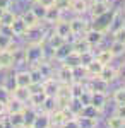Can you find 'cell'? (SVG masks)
<instances>
[{
  "label": "cell",
  "instance_id": "cell-21",
  "mask_svg": "<svg viewBox=\"0 0 125 128\" xmlns=\"http://www.w3.org/2000/svg\"><path fill=\"white\" fill-rule=\"evenodd\" d=\"M64 65H67V67H70V68H77V67H81V53H77V51H70L67 55V58L62 62Z\"/></svg>",
  "mask_w": 125,
  "mask_h": 128
},
{
  "label": "cell",
  "instance_id": "cell-13",
  "mask_svg": "<svg viewBox=\"0 0 125 128\" xmlns=\"http://www.w3.org/2000/svg\"><path fill=\"white\" fill-rule=\"evenodd\" d=\"M48 98V96H46V92H45V90H41V92H31V96H29V104H31V106H29V108H34V109H39L41 108V104H43V102H45V99Z\"/></svg>",
  "mask_w": 125,
  "mask_h": 128
},
{
  "label": "cell",
  "instance_id": "cell-34",
  "mask_svg": "<svg viewBox=\"0 0 125 128\" xmlns=\"http://www.w3.org/2000/svg\"><path fill=\"white\" fill-rule=\"evenodd\" d=\"M14 43V38L5 34V32H0V50H9Z\"/></svg>",
  "mask_w": 125,
  "mask_h": 128
},
{
  "label": "cell",
  "instance_id": "cell-30",
  "mask_svg": "<svg viewBox=\"0 0 125 128\" xmlns=\"http://www.w3.org/2000/svg\"><path fill=\"white\" fill-rule=\"evenodd\" d=\"M110 53L113 55V58H116V56H122L125 53V43H118V41H113L111 44H110Z\"/></svg>",
  "mask_w": 125,
  "mask_h": 128
},
{
  "label": "cell",
  "instance_id": "cell-25",
  "mask_svg": "<svg viewBox=\"0 0 125 128\" xmlns=\"http://www.w3.org/2000/svg\"><path fill=\"white\" fill-rule=\"evenodd\" d=\"M46 43H48V48L50 50H57V48H60L62 44H65L67 40H64L62 36H58V34H55V32H51L48 38H46Z\"/></svg>",
  "mask_w": 125,
  "mask_h": 128
},
{
  "label": "cell",
  "instance_id": "cell-51",
  "mask_svg": "<svg viewBox=\"0 0 125 128\" xmlns=\"http://www.w3.org/2000/svg\"><path fill=\"white\" fill-rule=\"evenodd\" d=\"M9 2H10V4H14V2H17V0H9Z\"/></svg>",
  "mask_w": 125,
  "mask_h": 128
},
{
  "label": "cell",
  "instance_id": "cell-11",
  "mask_svg": "<svg viewBox=\"0 0 125 128\" xmlns=\"http://www.w3.org/2000/svg\"><path fill=\"white\" fill-rule=\"evenodd\" d=\"M60 19H62V12H60L57 7H48V9L45 10V17H43V20H45L46 24L53 26V24L58 22Z\"/></svg>",
  "mask_w": 125,
  "mask_h": 128
},
{
  "label": "cell",
  "instance_id": "cell-3",
  "mask_svg": "<svg viewBox=\"0 0 125 128\" xmlns=\"http://www.w3.org/2000/svg\"><path fill=\"white\" fill-rule=\"evenodd\" d=\"M69 28H70V34H72V36H82L91 26H89V22H87L86 19H82V17H74V19L69 20Z\"/></svg>",
  "mask_w": 125,
  "mask_h": 128
},
{
  "label": "cell",
  "instance_id": "cell-48",
  "mask_svg": "<svg viewBox=\"0 0 125 128\" xmlns=\"http://www.w3.org/2000/svg\"><path fill=\"white\" fill-rule=\"evenodd\" d=\"M22 128H33V126H31V125H24Z\"/></svg>",
  "mask_w": 125,
  "mask_h": 128
},
{
  "label": "cell",
  "instance_id": "cell-17",
  "mask_svg": "<svg viewBox=\"0 0 125 128\" xmlns=\"http://www.w3.org/2000/svg\"><path fill=\"white\" fill-rule=\"evenodd\" d=\"M70 10L76 14H86L89 10V0H70Z\"/></svg>",
  "mask_w": 125,
  "mask_h": 128
},
{
  "label": "cell",
  "instance_id": "cell-5",
  "mask_svg": "<svg viewBox=\"0 0 125 128\" xmlns=\"http://www.w3.org/2000/svg\"><path fill=\"white\" fill-rule=\"evenodd\" d=\"M82 36L86 38V41L91 44V46H98V44H101V43H103V40H105V32L94 29V28H89V29H87Z\"/></svg>",
  "mask_w": 125,
  "mask_h": 128
},
{
  "label": "cell",
  "instance_id": "cell-47",
  "mask_svg": "<svg viewBox=\"0 0 125 128\" xmlns=\"http://www.w3.org/2000/svg\"><path fill=\"white\" fill-rule=\"evenodd\" d=\"M0 128H5V120L0 116Z\"/></svg>",
  "mask_w": 125,
  "mask_h": 128
},
{
  "label": "cell",
  "instance_id": "cell-52",
  "mask_svg": "<svg viewBox=\"0 0 125 128\" xmlns=\"http://www.w3.org/2000/svg\"><path fill=\"white\" fill-rule=\"evenodd\" d=\"M31 2H36V0H31Z\"/></svg>",
  "mask_w": 125,
  "mask_h": 128
},
{
  "label": "cell",
  "instance_id": "cell-24",
  "mask_svg": "<svg viewBox=\"0 0 125 128\" xmlns=\"http://www.w3.org/2000/svg\"><path fill=\"white\" fill-rule=\"evenodd\" d=\"M98 77H101L105 82L110 84V82H113V80L116 79V68H113L111 65H105L103 70H101V74H99Z\"/></svg>",
  "mask_w": 125,
  "mask_h": 128
},
{
  "label": "cell",
  "instance_id": "cell-26",
  "mask_svg": "<svg viewBox=\"0 0 125 128\" xmlns=\"http://www.w3.org/2000/svg\"><path fill=\"white\" fill-rule=\"evenodd\" d=\"M103 67H105V65H101L99 62L94 60L93 63H89L87 67H84V72H86V75H89V77H98V75L101 74Z\"/></svg>",
  "mask_w": 125,
  "mask_h": 128
},
{
  "label": "cell",
  "instance_id": "cell-16",
  "mask_svg": "<svg viewBox=\"0 0 125 128\" xmlns=\"http://www.w3.org/2000/svg\"><path fill=\"white\" fill-rule=\"evenodd\" d=\"M70 46H72V50H74V51H77V53H84V51H89V50L93 48V46H91V44L86 41V38H84V36H77Z\"/></svg>",
  "mask_w": 125,
  "mask_h": 128
},
{
  "label": "cell",
  "instance_id": "cell-53",
  "mask_svg": "<svg viewBox=\"0 0 125 128\" xmlns=\"http://www.w3.org/2000/svg\"><path fill=\"white\" fill-rule=\"evenodd\" d=\"M51 128H53V126H51Z\"/></svg>",
  "mask_w": 125,
  "mask_h": 128
},
{
  "label": "cell",
  "instance_id": "cell-29",
  "mask_svg": "<svg viewBox=\"0 0 125 128\" xmlns=\"http://www.w3.org/2000/svg\"><path fill=\"white\" fill-rule=\"evenodd\" d=\"M24 108H26V104L24 102H21V101H17V99H10L9 102H7V111L10 113H21V111H24Z\"/></svg>",
  "mask_w": 125,
  "mask_h": 128
},
{
  "label": "cell",
  "instance_id": "cell-27",
  "mask_svg": "<svg viewBox=\"0 0 125 128\" xmlns=\"http://www.w3.org/2000/svg\"><path fill=\"white\" fill-rule=\"evenodd\" d=\"M96 62H99L101 65H110L111 62H113V55L110 53V50H101V51H98L96 53Z\"/></svg>",
  "mask_w": 125,
  "mask_h": 128
},
{
  "label": "cell",
  "instance_id": "cell-28",
  "mask_svg": "<svg viewBox=\"0 0 125 128\" xmlns=\"http://www.w3.org/2000/svg\"><path fill=\"white\" fill-rule=\"evenodd\" d=\"M39 109H41L43 113L51 114V113L57 109V101H55V98H53V96H48V98L45 99V102L41 104V108H39Z\"/></svg>",
  "mask_w": 125,
  "mask_h": 128
},
{
  "label": "cell",
  "instance_id": "cell-37",
  "mask_svg": "<svg viewBox=\"0 0 125 128\" xmlns=\"http://www.w3.org/2000/svg\"><path fill=\"white\" fill-rule=\"evenodd\" d=\"M113 101L116 104H125V87H118L113 92Z\"/></svg>",
  "mask_w": 125,
  "mask_h": 128
},
{
  "label": "cell",
  "instance_id": "cell-23",
  "mask_svg": "<svg viewBox=\"0 0 125 128\" xmlns=\"http://www.w3.org/2000/svg\"><path fill=\"white\" fill-rule=\"evenodd\" d=\"M72 51V46L69 44V43H65V44H62L60 48L53 50V58L57 60V62H64V60L67 58V55Z\"/></svg>",
  "mask_w": 125,
  "mask_h": 128
},
{
  "label": "cell",
  "instance_id": "cell-35",
  "mask_svg": "<svg viewBox=\"0 0 125 128\" xmlns=\"http://www.w3.org/2000/svg\"><path fill=\"white\" fill-rule=\"evenodd\" d=\"M77 120H79L81 128H96L98 126V118H77Z\"/></svg>",
  "mask_w": 125,
  "mask_h": 128
},
{
  "label": "cell",
  "instance_id": "cell-20",
  "mask_svg": "<svg viewBox=\"0 0 125 128\" xmlns=\"http://www.w3.org/2000/svg\"><path fill=\"white\" fill-rule=\"evenodd\" d=\"M21 19L24 20V24L28 26V29H33V28H36V26H39V19L33 14V10L29 9V10H26L22 16H21Z\"/></svg>",
  "mask_w": 125,
  "mask_h": 128
},
{
  "label": "cell",
  "instance_id": "cell-18",
  "mask_svg": "<svg viewBox=\"0 0 125 128\" xmlns=\"http://www.w3.org/2000/svg\"><path fill=\"white\" fill-rule=\"evenodd\" d=\"M26 109V108H24ZM9 123L12 128H22L26 125V120H24V111L21 113H10L9 114Z\"/></svg>",
  "mask_w": 125,
  "mask_h": 128
},
{
  "label": "cell",
  "instance_id": "cell-14",
  "mask_svg": "<svg viewBox=\"0 0 125 128\" xmlns=\"http://www.w3.org/2000/svg\"><path fill=\"white\" fill-rule=\"evenodd\" d=\"M105 104H106V94L105 92H93L91 94V106H94L99 113L105 109Z\"/></svg>",
  "mask_w": 125,
  "mask_h": 128
},
{
  "label": "cell",
  "instance_id": "cell-49",
  "mask_svg": "<svg viewBox=\"0 0 125 128\" xmlns=\"http://www.w3.org/2000/svg\"><path fill=\"white\" fill-rule=\"evenodd\" d=\"M4 12H5V10H4V9H0V17H2V14H4Z\"/></svg>",
  "mask_w": 125,
  "mask_h": 128
},
{
  "label": "cell",
  "instance_id": "cell-46",
  "mask_svg": "<svg viewBox=\"0 0 125 128\" xmlns=\"http://www.w3.org/2000/svg\"><path fill=\"white\" fill-rule=\"evenodd\" d=\"M5 111H7V104L0 102V116H4V114H5Z\"/></svg>",
  "mask_w": 125,
  "mask_h": 128
},
{
  "label": "cell",
  "instance_id": "cell-32",
  "mask_svg": "<svg viewBox=\"0 0 125 128\" xmlns=\"http://www.w3.org/2000/svg\"><path fill=\"white\" fill-rule=\"evenodd\" d=\"M16 17H17V16H16L10 9H7L4 14H2V17H0V26H10Z\"/></svg>",
  "mask_w": 125,
  "mask_h": 128
},
{
  "label": "cell",
  "instance_id": "cell-31",
  "mask_svg": "<svg viewBox=\"0 0 125 128\" xmlns=\"http://www.w3.org/2000/svg\"><path fill=\"white\" fill-rule=\"evenodd\" d=\"M96 60V53L93 51V50H89V51H84V53H81V67L84 68L87 67L89 63H93Z\"/></svg>",
  "mask_w": 125,
  "mask_h": 128
},
{
  "label": "cell",
  "instance_id": "cell-40",
  "mask_svg": "<svg viewBox=\"0 0 125 128\" xmlns=\"http://www.w3.org/2000/svg\"><path fill=\"white\" fill-rule=\"evenodd\" d=\"M60 12H65V10H70V0H55V5Z\"/></svg>",
  "mask_w": 125,
  "mask_h": 128
},
{
  "label": "cell",
  "instance_id": "cell-39",
  "mask_svg": "<svg viewBox=\"0 0 125 128\" xmlns=\"http://www.w3.org/2000/svg\"><path fill=\"white\" fill-rule=\"evenodd\" d=\"M111 34H113V41H118V43H125V26H122L120 29L113 31Z\"/></svg>",
  "mask_w": 125,
  "mask_h": 128
},
{
  "label": "cell",
  "instance_id": "cell-19",
  "mask_svg": "<svg viewBox=\"0 0 125 128\" xmlns=\"http://www.w3.org/2000/svg\"><path fill=\"white\" fill-rule=\"evenodd\" d=\"M122 26H125V19L122 17V10L120 9H115V14H113V19H111V22H110V28H108V31H116L120 29Z\"/></svg>",
  "mask_w": 125,
  "mask_h": 128
},
{
  "label": "cell",
  "instance_id": "cell-22",
  "mask_svg": "<svg viewBox=\"0 0 125 128\" xmlns=\"http://www.w3.org/2000/svg\"><path fill=\"white\" fill-rule=\"evenodd\" d=\"M29 96H31V92H29L28 87H16L12 90V98L21 101V102H24V104H28Z\"/></svg>",
  "mask_w": 125,
  "mask_h": 128
},
{
  "label": "cell",
  "instance_id": "cell-8",
  "mask_svg": "<svg viewBox=\"0 0 125 128\" xmlns=\"http://www.w3.org/2000/svg\"><path fill=\"white\" fill-rule=\"evenodd\" d=\"M108 82H105V80L101 79V77H91V84H87L86 87L91 90V92H105L108 90Z\"/></svg>",
  "mask_w": 125,
  "mask_h": 128
},
{
  "label": "cell",
  "instance_id": "cell-15",
  "mask_svg": "<svg viewBox=\"0 0 125 128\" xmlns=\"http://www.w3.org/2000/svg\"><path fill=\"white\" fill-rule=\"evenodd\" d=\"M14 67V55L10 50H0V68Z\"/></svg>",
  "mask_w": 125,
  "mask_h": 128
},
{
  "label": "cell",
  "instance_id": "cell-44",
  "mask_svg": "<svg viewBox=\"0 0 125 128\" xmlns=\"http://www.w3.org/2000/svg\"><path fill=\"white\" fill-rule=\"evenodd\" d=\"M36 4L41 5L43 9H48V7H53L55 5V0H36Z\"/></svg>",
  "mask_w": 125,
  "mask_h": 128
},
{
  "label": "cell",
  "instance_id": "cell-42",
  "mask_svg": "<svg viewBox=\"0 0 125 128\" xmlns=\"http://www.w3.org/2000/svg\"><path fill=\"white\" fill-rule=\"evenodd\" d=\"M116 79L125 80V62H122V63L116 67Z\"/></svg>",
  "mask_w": 125,
  "mask_h": 128
},
{
  "label": "cell",
  "instance_id": "cell-1",
  "mask_svg": "<svg viewBox=\"0 0 125 128\" xmlns=\"http://www.w3.org/2000/svg\"><path fill=\"white\" fill-rule=\"evenodd\" d=\"M57 82L58 84H72L74 80H76V72H74V68H70V67H67V65H60L57 68Z\"/></svg>",
  "mask_w": 125,
  "mask_h": 128
},
{
  "label": "cell",
  "instance_id": "cell-4",
  "mask_svg": "<svg viewBox=\"0 0 125 128\" xmlns=\"http://www.w3.org/2000/svg\"><path fill=\"white\" fill-rule=\"evenodd\" d=\"M111 9V4H110V0H105V2H91L89 4V14H91V17L93 19H96L99 16H103L105 12Z\"/></svg>",
  "mask_w": 125,
  "mask_h": 128
},
{
  "label": "cell",
  "instance_id": "cell-36",
  "mask_svg": "<svg viewBox=\"0 0 125 128\" xmlns=\"http://www.w3.org/2000/svg\"><path fill=\"white\" fill-rule=\"evenodd\" d=\"M10 99H12V92H10L9 89L5 87L4 84L0 86V102H4V104H7Z\"/></svg>",
  "mask_w": 125,
  "mask_h": 128
},
{
  "label": "cell",
  "instance_id": "cell-33",
  "mask_svg": "<svg viewBox=\"0 0 125 128\" xmlns=\"http://www.w3.org/2000/svg\"><path fill=\"white\" fill-rule=\"evenodd\" d=\"M106 125H108V128H123L125 121L120 118V116L113 114V116H110V118L106 120Z\"/></svg>",
  "mask_w": 125,
  "mask_h": 128
},
{
  "label": "cell",
  "instance_id": "cell-54",
  "mask_svg": "<svg viewBox=\"0 0 125 128\" xmlns=\"http://www.w3.org/2000/svg\"><path fill=\"white\" fill-rule=\"evenodd\" d=\"M0 70H2V68H0Z\"/></svg>",
  "mask_w": 125,
  "mask_h": 128
},
{
  "label": "cell",
  "instance_id": "cell-43",
  "mask_svg": "<svg viewBox=\"0 0 125 128\" xmlns=\"http://www.w3.org/2000/svg\"><path fill=\"white\" fill-rule=\"evenodd\" d=\"M115 114H116V116H120V118L125 121V104H116Z\"/></svg>",
  "mask_w": 125,
  "mask_h": 128
},
{
  "label": "cell",
  "instance_id": "cell-7",
  "mask_svg": "<svg viewBox=\"0 0 125 128\" xmlns=\"http://www.w3.org/2000/svg\"><path fill=\"white\" fill-rule=\"evenodd\" d=\"M10 31H12V36H26V32H28V26L24 24V20L21 19V16H17L16 19H14V22L9 26Z\"/></svg>",
  "mask_w": 125,
  "mask_h": 128
},
{
  "label": "cell",
  "instance_id": "cell-12",
  "mask_svg": "<svg viewBox=\"0 0 125 128\" xmlns=\"http://www.w3.org/2000/svg\"><path fill=\"white\" fill-rule=\"evenodd\" d=\"M14 80H16V86H17V87H29V86L33 84L31 75H29L28 70H21V72H17V74L14 75Z\"/></svg>",
  "mask_w": 125,
  "mask_h": 128
},
{
  "label": "cell",
  "instance_id": "cell-9",
  "mask_svg": "<svg viewBox=\"0 0 125 128\" xmlns=\"http://www.w3.org/2000/svg\"><path fill=\"white\" fill-rule=\"evenodd\" d=\"M51 28H53V32L58 34V36H62L64 40H69V36H72V34H70V28H69V20L60 19L58 22H55Z\"/></svg>",
  "mask_w": 125,
  "mask_h": 128
},
{
  "label": "cell",
  "instance_id": "cell-41",
  "mask_svg": "<svg viewBox=\"0 0 125 128\" xmlns=\"http://www.w3.org/2000/svg\"><path fill=\"white\" fill-rule=\"evenodd\" d=\"M31 10H33V14H34V16H36V17H38V19L41 20L43 17H45V10H46V9H43L41 5H38V4L34 2V5L31 7Z\"/></svg>",
  "mask_w": 125,
  "mask_h": 128
},
{
  "label": "cell",
  "instance_id": "cell-45",
  "mask_svg": "<svg viewBox=\"0 0 125 128\" xmlns=\"http://www.w3.org/2000/svg\"><path fill=\"white\" fill-rule=\"evenodd\" d=\"M9 7H10V2H9V0H0V9L7 10Z\"/></svg>",
  "mask_w": 125,
  "mask_h": 128
},
{
  "label": "cell",
  "instance_id": "cell-2",
  "mask_svg": "<svg viewBox=\"0 0 125 128\" xmlns=\"http://www.w3.org/2000/svg\"><path fill=\"white\" fill-rule=\"evenodd\" d=\"M113 14H115V9H110L108 12H105L103 16H99V17H96L94 20V24L91 26V28H94V29L101 31V32H108V28H110V22H111V19H113Z\"/></svg>",
  "mask_w": 125,
  "mask_h": 128
},
{
  "label": "cell",
  "instance_id": "cell-6",
  "mask_svg": "<svg viewBox=\"0 0 125 128\" xmlns=\"http://www.w3.org/2000/svg\"><path fill=\"white\" fill-rule=\"evenodd\" d=\"M72 116L67 109H55L51 114H50V120H51V126H60L65 120H69Z\"/></svg>",
  "mask_w": 125,
  "mask_h": 128
},
{
  "label": "cell",
  "instance_id": "cell-10",
  "mask_svg": "<svg viewBox=\"0 0 125 128\" xmlns=\"http://www.w3.org/2000/svg\"><path fill=\"white\" fill-rule=\"evenodd\" d=\"M31 126H33V128H51L50 114H48V113H43V111L38 113V114H36V118L33 120Z\"/></svg>",
  "mask_w": 125,
  "mask_h": 128
},
{
  "label": "cell",
  "instance_id": "cell-50",
  "mask_svg": "<svg viewBox=\"0 0 125 128\" xmlns=\"http://www.w3.org/2000/svg\"><path fill=\"white\" fill-rule=\"evenodd\" d=\"M91 2H105V0H91Z\"/></svg>",
  "mask_w": 125,
  "mask_h": 128
},
{
  "label": "cell",
  "instance_id": "cell-38",
  "mask_svg": "<svg viewBox=\"0 0 125 128\" xmlns=\"http://www.w3.org/2000/svg\"><path fill=\"white\" fill-rule=\"evenodd\" d=\"M58 128H81V125H79V120L76 116H70V118L65 120Z\"/></svg>",
  "mask_w": 125,
  "mask_h": 128
}]
</instances>
